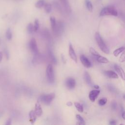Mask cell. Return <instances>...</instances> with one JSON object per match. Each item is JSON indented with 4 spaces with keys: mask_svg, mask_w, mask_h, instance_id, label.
<instances>
[{
    "mask_svg": "<svg viewBox=\"0 0 125 125\" xmlns=\"http://www.w3.org/2000/svg\"><path fill=\"white\" fill-rule=\"evenodd\" d=\"M95 40L97 42V44L98 45L100 49L105 54L109 53V49L108 48L107 46L105 44V42L103 40L102 37L101 36L100 34L98 32H96L95 34Z\"/></svg>",
    "mask_w": 125,
    "mask_h": 125,
    "instance_id": "cell-1",
    "label": "cell"
},
{
    "mask_svg": "<svg viewBox=\"0 0 125 125\" xmlns=\"http://www.w3.org/2000/svg\"><path fill=\"white\" fill-rule=\"evenodd\" d=\"M118 12L116 9L113 6H110L104 8L100 12V16H104L106 15H111L114 16H117Z\"/></svg>",
    "mask_w": 125,
    "mask_h": 125,
    "instance_id": "cell-2",
    "label": "cell"
},
{
    "mask_svg": "<svg viewBox=\"0 0 125 125\" xmlns=\"http://www.w3.org/2000/svg\"><path fill=\"white\" fill-rule=\"evenodd\" d=\"M46 75L47 81L49 83H53L54 82V73L53 66L51 64H48L46 69Z\"/></svg>",
    "mask_w": 125,
    "mask_h": 125,
    "instance_id": "cell-3",
    "label": "cell"
},
{
    "mask_svg": "<svg viewBox=\"0 0 125 125\" xmlns=\"http://www.w3.org/2000/svg\"><path fill=\"white\" fill-rule=\"evenodd\" d=\"M55 97V95L54 93H50L41 96L39 98V100L45 104H49L53 100Z\"/></svg>",
    "mask_w": 125,
    "mask_h": 125,
    "instance_id": "cell-4",
    "label": "cell"
},
{
    "mask_svg": "<svg viewBox=\"0 0 125 125\" xmlns=\"http://www.w3.org/2000/svg\"><path fill=\"white\" fill-rule=\"evenodd\" d=\"M29 48L34 54L39 53L36 41L34 38H32L30 41Z\"/></svg>",
    "mask_w": 125,
    "mask_h": 125,
    "instance_id": "cell-5",
    "label": "cell"
},
{
    "mask_svg": "<svg viewBox=\"0 0 125 125\" xmlns=\"http://www.w3.org/2000/svg\"><path fill=\"white\" fill-rule=\"evenodd\" d=\"M43 56L38 53L34 54V57L32 60V62L34 65H37L39 64L40 62H42L43 61Z\"/></svg>",
    "mask_w": 125,
    "mask_h": 125,
    "instance_id": "cell-6",
    "label": "cell"
},
{
    "mask_svg": "<svg viewBox=\"0 0 125 125\" xmlns=\"http://www.w3.org/2000/svg\"><path fill=\"white\" fill-rule=\"evenodd\" d=\"M80 60L82 63L86 68H89L91 66V63L90 61L83 55H81L80 56Z\"/></svg>",
    "mask_w": 125,
    "mask_h": 125,
    "instance_id": "cell-7",
    "label": "cell"
},
{
    "mask_svg": "<svg viewBox=\"0 0 125 125\" xmlns=\"http://www.w3.org/2000/svg\"><path fill=\"white\" fill-rule=\"evenodd\" d=\"M100 92V91L98 89L93 90L91 91L89 94V98L90 100L92 102H94L96 98H97V97L98 96V95H99Z\"/></svg>",
    "mask_w": 125,
    "mask_h": 125,
    "instance_id": "cell-8",
    "label": "cell"
},
{
    "mask_svg": "<svg viewBox=\"0 0 125 125\" xmlns=\"http://www.w3.org/2000/svg\"><path fill=\"white\" fill-rule=\"evenodd\" d=\"M65 85L69 89H73L76 85V81L72 78H68L66 80Z\"/></svg>",
    "mask_w": 125,
    "mask_h": 125,
    "instance_id": "cell-9",
    "label": "cell"
},
{
    "mask_svg": "<svg viewBox=\"0 0 125 125\" xmlns=\"http://www.w3.org/2000/svg\"><path fill=\"white\" fill-rule=\"evenodd\" d=\"M68 53H69V56L70 57V58L76 62H77V57L76 56V54L75 52L74 49L72 45L70 43L69 45V51H68Z\"/></svg>",
    "mask_w": 125,
    "mask_h": 125,
    "instance_id": "cell-10",
    "label": "cell"
},
{
    "mask_svg": "<svg viewBox=\"0 0 125 125\" xmlns=\"http://www.w3.org/2000/svg\"><path fill=\"white\" fill-rule=\"evenodd\" d=\"M114 69L117 71V73L119 75V76L121 77V78L125 80V72L123 68L118 64H115Z\"/></svg>",
    "mask_w": 125,
    "mask_h": 125,
    "instance_id": "cell-11",
    "label": "cell"
},
{
    "mask_svg": "<svg viewBox=\"0 0 125 125\" xmlns=\"http://www.w3.org/2000/svg\"><path fill=\"white\" fill-rule=\"evenodd\" d=\"M104 75L108 78L112 79H117L118 78V76L116 73H115L113 71L108 70L104 72Z\"/></svg>",
    "mask_w": 125,
    "mask_h": 125,
    "instance_id": "cell-12",
    "label": "cell"
},
{
    "mask_svg": "<svg viewBox=\"0 0 125 125\" xmlns=\"http://www.w3.org/2000/svg\"><path fill=\"white\" fill-rule=\"evenodd\" d=\"M65 10L68 13L71 12V7L67 0H60Z\"/></svg>",
    "mask_w": 125,
    "mask_h": 125,
    "instance_id": "cell-13",
    "label": "cell"
},
{
    "mask_svg": "<svg viewBox=\"0 0 125 125\" xmlns=\"http://www.w3.org/2000/svg\"><path fill=\"white\" fill-rule=\"evenodd\" d=\"M36 115H37V116L38 117H40L42 113V108L40 105V104L37 103L36 104H35V110H34Z\"/></svg>",
    "mask_w": 125,
    "mask_h": 125,
    "instance_id": "cell-14",
    "label": "cell"
},
{
    "mask_svg": "<svg viewBox=\"0 0 125 125\" xmlns=\"http://www.w3.org/2000/svg\"><path fill=\"white\" fill-rule=\"evenodd\" d=\"M95 58H96V59L97 61L99 62H101V63H108L109 62V61L107 59H106V58H105L103 56H102L100 55H99L98 56H97Z\"/></svg>",
    "mask_w": 125,
    "mask_h": 125,
    "instance_id": "cell-15",
    "label": "cell"
},
{
    "mask_svg": "<svg viewBox=\"0 0 125 125\" xmlns=\"http://www.w3.org/2000/svg\"><path fill=\"white\" fill-rule=\"evenodd\" d=\"M48 57L50 59V60H51V61L54 63V64H57V59L55 56V55H54L53 53L51 51V50H49L48 51Z\"/></svg>",
    "mask_w": 125,
    "mask_h": 125,
    "instance_id": "cell-16",
    "label": "cell"
},
{
    "mask_svg": "<svg viewBox=\"0 0 125 125\" xmlns=\"http://www.w3.org/2000/svg\"><path fill=\"white\" fill-rule=\"evenodd\" d=\"M83 77H84V80L85 82L86 83L88 84V85H91L92 81H91V77L87 72L86 71L84 72Z\"/></svg>",
    "mask_w": 125,
    "mask_h": 125,
    "instance_id": "cell-17",
    "label": "cell"
},
{
    "mask_svg": "<svg viewBox=\"0 0 125 125\" xmlns=\"http://www.w3.org/2000/svg\"><path fill=\"white\" fill-rule=\"evenodd\" d=\"M29 116L30 122L32 124H34V123L35 122L36 120V116H37L34 110H31L30 111L29 114Z\"/></svg>",
    "mask_w": 125,
    "mask_h": 125,
    "instance_id": "cell-18",
    "label": "cell"
},
{
    "mask_svg": "<svg viewBox=\"0 0 125 125\" xmlns=\"http://www.w3.org/2000/svg\"><path fill=\"white\" fill-rule=\"evenodd\" d=\"M124 50H125V47L124 46L121 47L114 50V51L113 52V55H114V56L117 57L120 53L123 52L124 51Z\"/></svg>",
    "mask_w": 125,
    "mask_h": 125,
    "instance_id": "cell-19",
    "label": "cell"
},
{
    "mask_svg": "<svg viewBox=\"0 0 125 125\" xmlns=\"http://www.w3.org/2000/svg\"><path fill=\"white\" fill-rule=\"evenodd\" d=\"M74 105L76 107V109H77V110L80 112H83V106L80 104L78 102H75L74 103Z\"/></svg>",
    "mask_w": 125,
    "mask_h": 125,
    "instance_id": "cell-20",
    "label": "cell"
},
{
    "mask_svg": "<svg viewBox=\"0 0 125 125\" xmlns=\"http://www.w3.org/2000/svg\"><path fill=\"white\" fill-rule=\"evenodd\" d=\"M50 22H51L52 29L53 31H54V29L56 27V19L54 17H50Z\"/></svg>",
    "mask_w": 125,
    "mask_h": 125,
    "instance_id": "cell-21",
    "label": "cell"
},
{
    "mask_svg": "<svg viewBox=\"0 0 125 125\" xmlns=\"http://www.w3.org/2000/svg\"><path fill=\"white\" fill-rule=\"evenodd\" d=\"M76 117L77 120L79 122V123H77V124H78V125H85V124L84 120H83V119L82 117V116L80 115H79V114L76 115Z\"/></svg>",
    "mask_w": 125,
    "mask_h": 125,
    "instance_id": "cell-22",
    "label": "cell"
},
{
    "mask_svg": "<svg viewBox=\"0 0 125 125\" xmlns=\"http://www.w3.org/2000/svg\"><path fill=\"white\" fill-rule=\"evenodd\" d=\"M85 5L86 6L87 9L89 11H92L93 10V6L91 1L89 0H85Z\"/></svg>",
    "mask_w": 125,
    "mask_h": 125,
    "instance_id": "cell-23",
    "label": "cell"
},
{
    "mask_svg": "<svg viewBox=\"0 0 125 125\" xmlns=\"http://www.w3.org/2000/svg\"><path fill=\"white\" fill-rule=\"evenodd\" d=\"M44 10L47 13H49L51 11L52 6L49 3H47L46 4H44Z\"/></svg>",
    "mask_w": 125,
    "mask_h": 125,
    "instance_id": "cell-24",
    "label": "cell"
},
{
    "mask_svg": "<svg viewBox=\"0 0 125 125\" xmlns=\"http://www.w3.org/2000/svg\"><path fill=\"white\" fill-rule=\"evenodd\" d=\"M44 0H39L35 4V6L37 8H42L44 5Z\"/></svg>",
    "mask_w": 125,
    "mask_h": 125,
    "instance_id": "cell-25",
    "label": "cell"
},
{
    "mask_svg": "<svg viewBox=\"0 0 125 125\" xmlns=\"http://www.w3.org/2000/svg\"><path fill=\"white\" fill-rule=\"evenodd\" d=\"M6 37L7 40H10L12 38V33L10 28H8L6 31Z\"/></svg>",
    "mask_w": 125,
    "mask_h": 125,
    "instance_id": "cell-26",
    "label": "cell"
},
{
    "mask_svg": "<svg viewBox=\"0 0 125 125\" xmlns=\"http://www.w3.org/2000/svg\"><path fill=\"white\" fill-rule=\"evenodd\" d=\"M27 30L29 34L33 33V32L34 31L33 25L32 23H29L27 27Z\"/></svg>",
    "mask_w": 125,
    "mask_h": 125,
    "instance_id": "cell-27",
    "label": "cell"
},
{
    "mask_svg": "<svg viewBox=\"0 0 125 125\" xmlns=\"http://www.w3.org/2000/svg\"><path fill=\"white\" fill-rule=\"evenodd\" d=\"M107 103V99L105 98H103L100 99L98 101V104L100 105H104Z\"/></svg>",
    "mask_w": 125,
    "mask_h": 125,
    "instance_id": "cell-28",
    "label": "cell"
},
{
    "mask_svg": "<svg viewBox=\"0 0 125 125\" xmlns=\"http://www.w3.org/2000/svg\"><path fill=\"white\" fill-rule=\"evenodd\" d=\"M33 26H34V31H37L39 28V21L37 19L35 20L34 21V25H33Z\"/></svg>",
    "mask_w": 125,
    "mask_h": 125,
    "instance_id": "cell-29",
    "label": "cell"
},
{
    "mask_svg": "<svg viewBox=\"0 0 125 125\" xmlns=\"http://www.w3.org/2000/svg\"><path fill=\"white\" fill-rule=\"evenodd\" d=\"M89 51L90 52V53L93 55L95 57H97V56H98L99 55H100L94 48L91 47L90 49H89Z\"/></svg>",
    "mask_w": 125,
    "mask_h": 125,
    "instance_id": "cell-30",
    "label": "cell"
},
{
    "mask_svg": "<svg viewBox=\"0 0 125 125\" xmlns=\"http://www.w3.org/2000/svg\"><path fill=\"white\" fill-rule=\"evenodd\" d=\"M117 104L116 102L115 101L113 102L111 104V107H112V109L115 110L117 108Z\"/></svg>",
    "mask_w": 125,
    "mask_h": 125,
    "instance_id": "cell-31",
    "label": "cell"
},
{
    "mask_svg": "<svg viewBox=\"0 0 125 125\" xmlns=\"http://www.w3.org/2000/svg\"><path fill=\"white\" fill-rule=\"evenodd\" d=\"M4 54H5V57L7 58V59H8L9 58V53L8 50L7 49H5L4 50Z\"/></svg>",
    "mask_w": 125,
    "mask_h": 125,
    "instance_id": "cell-32",
    "label": "cell"
},
{
    "mask_svg": "<svg viewBox=\"0 0 125 125\" xmlns=\"http://www.w3.org/2000/svg\"><path fill=\"white\" fill-rule=\"evenodd\" d=\"M11 124V119H9L6 121V122L5 123V125H10Z\"/></svg>",
    "mask_w": 125,
    "mask_h": 125,
    "instance_id": "cell-33",
    "label": "cell"
},
{
    "mask_svg": "<svg viewBox=\"0 0 125 125\" xmlns=\"http://www.w3.org/2000/svg\"><path fill=\"white\" fill-rule=\"evenodd\" d=\"M110 125H116V122L115 120H111L110 121L109 123Z\"/></svg>",
    "mask_w": 125,
    "mask_h": 125,
    "instance_id": "cell-34",
    "label": "cell"
},
{
    "mask_svg": "<svg viewBox=\"0 0 125 125\" xmlns=\"http://www.w3.org/2000/svg\"><path fill=\"white\" fill-rule=\"evenodd\" d=\"M2 59V53L1 52H0V62H1Z\"/></svg>",
    "mask_w": 125,
    "mask_h": 125,
    "instance_id": "cell-35",
    "label": "cell"
},
{
    "mask_svg": "<svg viewBox=\"0 0 125 125\" xmlns=\"http://www.w3.org/2000/svg\"><path fill=\"white\" fill-rule=\"evenodd\" d=\"M93 87H94V88L96 89H98L99 88V86L98 85H93Z\"/></svg>",
    "mask_w": 125,
    "mask_h": 125,
    "instance_id": "cell-36",
    "label": "cell"
},
{
    "mask_svg": "<svg viewBox=\"0 0 125 125\" xmlns=\"http://www.w3.org/2000/svg\"><path fill=\"white\" fill-rule=\"evenodd\" d=\"M124 115H125V112H124V111H123L122 112V118H123L124 119H125Z\"/></svg>",
    "mask_w": 125,
    "mask_h": 125,
    "instance_id": "cell-37",
    "label": "cell"
}]
</instances>
